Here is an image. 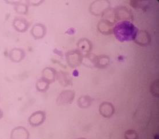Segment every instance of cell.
Returning <instances> with one entry per match:
<instances>
[{
    "label": "cell",
    "instance_id": "1",
    "mask_svg": "<svg viewBox=\"0 0 159 139\" xmlns=\"http://www.w3.org/2000/svg\"><path fill=\"white\" fill-rule=\"evenodd\" d=\"M138 28L129 21L119 22L113 28V33L120 42L135 40L138 33Z\"/></svg>",
    "mask_w": 159,
    "mask_h": 139
},
{
    "label": "cell",
    "instance_id": "2",
    "mask_svg": "<svg viewBox=\"0 0 159 139\" xmlns=\"http://www.w3.org/2000/svg\"><path fill=\"white\" fill-rule=\"evenodd\" d=\"M10 137L11 139H29L30 133L25 128L16 127L11 132Z\"/></svg>",
    "mask_w": 159,
    "mask_h": 139
},
{
    "label": "cell",
    "instance_id": "3",
    "mask_svg": "<svg viewBox=\"0 0 159 139\" xmlns=\"http://www.w3.org/2000/svg\"><path fill=\"white\" fill-rule=\"evenodd\" d=\"M75 97V93L70 90L64 91L60 93L57 99V103L59 105H66L71 103Z\"/></svg>",
    "mask_w": 159,
    "mask_h": 139
},
{
    "label": "cell",
    "instance_id": "4",
    "mask_svg": "<svg viewBox=\"0 0 159 139\" xmlns=\"http://www.w3.org/2000/svg\"><path fill=\"white\" fill-rule=\"evenodd\" d=\"M45 119V113L42 111H36L32 114L29 119L30 124L33 127H38L42 124Z\"/></svg>",
    "mask_w": 159,
    "mask_h": 139
},
{
    "label": "cell",
    "instance_id": "5",
    "mask_svg": "<svg viewBox=\"0 0 159 139\" xmlns=\"http://www.w3.org/2000/svg\"><path fill=\"white\" fill-rule=\"evenodd\" d=\"M100 113L104 117L109 118L113 115L115 112L113 106L109 102H104L100 106Z\"/></svg>",
    "mask_w": 159,
    "mask_h": 139
},
{
    "label": "cell",
    "instance_id": "6",
    "mask_svg": "<svg viewBox=\"0 0 159 139\" xmlns=\"http://www.w3.org/2000/svg\"><path fill=\"white\" fill-rule=\"evenodd\" d=\"M134 41L141 46H146L150 43L151 37L149 34L145 31H138Z\"/></svg>",
    "mask_w": 159,
    "mask_h": 139
},
{
    "label": "cell",
    "instance_id": "7",
    "mask_svg": "<svg viewBox=\"0 0 159 139\" xmlns=\"http://www.w3.org/2000/svg\"><path fill=\"white\" fill-rule=\"evenodd\" d=\"M93 99L89 96H82L78 99V106L81 108H86L92 104Z\"/></svg>",
    "mask_w": 159,
    "mask_h": 139
},
{
    "label": "cell",
    "instance_id": "8",
    "mask_svg": "<svg viewBox=\"0 0 159 139\" xmlns=\"http://www.w3.org/2000/svg\"><path fill=\"white\" fill-rule=\"evenodd\" d=\"M111 23H110L109 21L102 20L99 23L98 29L101 33H110L111 31Z\"/></svg>",
    "mask_w": 159,
    "mask_h": 139
},
{
    "label": "cell",
    "instance_id": "9",
    "mask_svg": "<svg viewBox=\"0 0 159 139\" xmlns=\"http://www.w3.org/2000/svg\"><path fill=\"white\" fill-rule=\"evenodd\" d=\"M49 82L45 80V79H42L39 80L37 84V88L39 91H45L48 88Z\"/></svg>",
    "mask_w": 159,
    "mask_h": 139
},
{
    "label": "cell",
    "instance_id": "10",
    "mask_svg": "<svg viewBox=\"0 0 159 139\" xmlns=\"http://www.w3.org/2000/svg\"><path fill=\"white\" fill-rule=\"evenodd\" d=\"M125 137L126 139H138V134L134 130H128L125 132Z\"/></svg>",
    "mask_w": 159,
    "mask_h": 139
},
{
    "label": "cell",
    "instance_id": "11",
    "mask_svg": "<svg viewBox=\"0 0 159 139\" xmlns=\"http://www.w3.org/2000/svg\"><path fill=\"white\" fill-rule=\"evenodd\" d=\"M151 91L153 95L156 97L159 96V81L156 80L152 85Z\"/></svg>",
    "mask_w": 159,
    "mask_h": 139
},
{
    "label": "cell",
    "instance_id": "12",
    "mask_svg": "<svg viewBox=\"0 0 159 139\" xmlns=\"http://www.w3.org/2000/svg\"><path fill=\"white\" fill-rule=\"evenodd\" d=\"M2 116V112L1 110H0V118H1Z\"/></svg>",
    "mask_w": 159,
    "mask_h": 139
},
{
    "label": "cell",
    "instance_id": "13",
    "mask_svg": "<svg viewBox=\"0 0 159 139\" xmlns=\"http://www.w3.org/2000/svg\"><path fill=\"white\" fill-rule=\"evenodd\" d=\"M85 139V138H83V137H82V138H79V139Z\"/></svg>",
    "mask_w": 159,
    "mask_h": 139
}]
</instances>
